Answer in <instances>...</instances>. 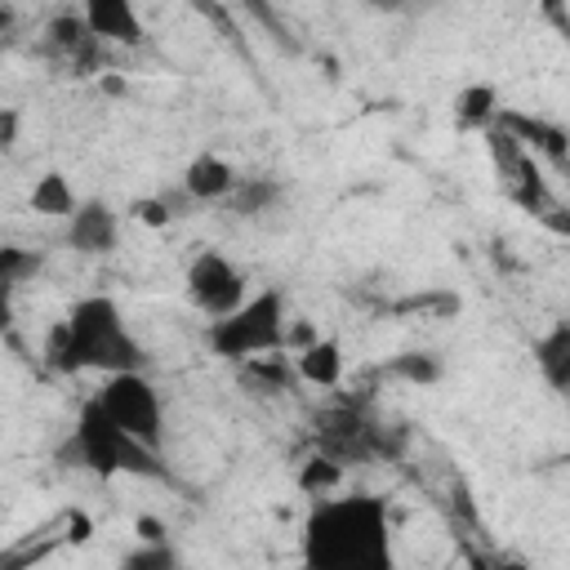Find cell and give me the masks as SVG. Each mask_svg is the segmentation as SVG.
Instances as JSON below:
<instances>
[{"instance_id": "obj_22", "label": "cell", "mask_w": 570, "mask_h": 570, "mask_svg": "<svg viewBox=\"0 0 570 570\" xmlns=\"http://www.w3.org/2000/svg\"><path fill=\"white\" fill-rule=\"evenodd\" d=\"M129 214H134L142 227H165V223H169V205H165L160 196H138V200L129 205Z\"/></svg>"}, {"instance_id": "obj_5", "label": "cell", "mask_w": 570, "mask_h": 570, "mask_svg": "<svg viewBox=\"0 0 570 570\" xmlns=\"http://www.w3.org/2000/svg\"><path fill=\"white\" fill-rule=\"evenodd\" d=\"M312 445L316 454L334 459V463H374L392 454V436L387 428L370 414V405L356 401H334L321 414H312Z\"/></svg>"}, {"instance_id": "obj_12", "label": "cell", "mask_w": 570, "mask_h": 570, "mask_svg": "<svg viewBox=\"0 0 570 570\" xmlns=\"http://www.w3.org/2000/svg\"><path fill=\"white\" fill-rule=\"evenodd\" d=\"M530 356H534L539 379H543L557 396H570V316L552 321V325L534 338Z\"/></svg>"}, {"instance_id": "obj_3", "label": "cell", "mask_w": 570, "mask_h": 570, "mask_svg": "<svg viewBox=\"0 0 570 570\" xmlns=\"http://www.w3.org/2000/svg\"><path fill=\"white\" fill-rule=\"evenodd\" d=\"M58 459H62L67 468L94 472V476H102V481H111V476H120V472H129V476H151V481H169L165 454L151 450V445H142V441H134V436L98 405V396H89V401L80 405L76 428H71V436L62 441Z\"/></svg>"}, {"instance_id": "obj_13", "label": "cell", "mask_w": 570, "mask_h": 570, "mask_svg": "<svg viewBox=\"0 0 570 570\" xmlns=\"http://www.w3.org/2000/svg\"><path fill=\"white\" fill-rule=\"evenodd\" d=\"M89 31L111 49V45H142V22L129 0H89L85 4Z\"/></svg>"}, {"instance_id": "obj_1", "label": "cell", "mask_w": 570, "mask_h": 570, "mask_svg": "<svg viewBox=\"0 0 570 570\" xmlns=\"http://www.w3.org/2000/svg\"><path fill=\"white\" fill-rule=\"evenodd\" d=\"M298 570H401L392 512L379 494H325L298 530Z\"/></svg>"}, {"instance_id": "obj_21", "label": "cell", "mask_w": 570, "mask_h": 570, "mask_svg": "<svg viewBox=\"0 0 570 570\" xmlns=\"http://www.w3.org/2000/svg\"><path fill=\"white\" fill-rule=\"evenodd\" d=\"M392 374H410L414 383H428V379H436L441 370H436V361H428L423 352H405V356L392 361Z\"/></svg>"}, {"instance_id": "obj_24", "label": "cell", "mask_w": 570, "mask_h": 570, "mask_svg": "<svg viewBox=\"0 0 570 570\" xmlns=\"http://www.w3.org/2000/svg\"><path fill=\"white\" fill-rule=\"evenodd\" d=\"M138 539H142V543H160V539H165V525H160L156 517H138Z\"/></svg>"}, {"instance_id": "obj_6", "label": "cell", "mask_w": 570, "mask_h": 570, "mask_svg": "<svg viewBox=\"0 0 570 570\" xmlns=\"http://www.w3.org/2000/svg\"><path fill=\"white\" fill-rule=\"evenodd\" d=\"M94 396L134 441L165 454V401L147 374H111V379H102V387Z\"/></svg>"}, {"instance_id": "obj_2", "label": "cell", "mask_w": 570, "mask_h": 570, "mask_svg": "<svg viewBox=\"0 0 570 570\" xmlns=\"http://www.w3.org/2000/svg\"><path fill=\"white\" fill-rule=\"evenodd\" d=\"M45 361L58 374H142L147 370V347L134 338L120 303L111 294H85L71 303V312L49 330Z\"/></svg>"}, {"instance_id": "obj_20", "label": "cell", "mask_w": 570, "mask_h": 570, "mask_svg": "<svg viewBox=\"0 0 570 570\" xmlns=\"http://www.w3.org/2000/svg\"><path fill=\"white\" fill-rule=\"evenodd\" d=\"M36 267H40L36 254H27V249H18V245H4V249H0V281H4V289H18L22 276H31Z\"/></svg>"}, {"instance_id": "obj_9", "label": "cell", "mask_w": 570, "mask_h": 570, "mask_svg": "<svg viewBox=\"0 0 570 570\" xmlns=\"http://www.w3.org/2000/svg\"><path fill=\"white\" fill-rule=\"evenodd\" d=\"M67 245L85 258H102L120 245V214L102 196H85L80 209L67 218Z\"/></svg>"}, {"instance_id": "obj_4", "label": "cell", "mask_w": 570, "mask_h": 570, "mask_svg": "<svg viewBox=\"0 0 570 570\" xmlns=\"http://www.w3.org/2000/svg\"><path fill=\"white\" fill-rule=\"evenodd\" d=\"M205 347L223 361H263L267 352L289 347V307L276 285L249 294L232 316L205 325Z\"/></svg>"}, {"instance_id": "obj_17", "label": "cell", "mask_w": 570, "mask_h": 570, "mask_svg": "<svg viewBox=\"0 0 570 570\" xmlns=\"http://www.w3.org/2000/svg\"><path fill=\"white\" fill-rule=\"evenodd\" d=\"M281 196H285V187H281L276 178H240V187H236V196H232V209L245 214V218H258V214H267L272 205H281Z\"/></svg>"}, {"instance_id": "obj_7", "label": "cell", "mask_w": 570, "mask_h": 570, "mask_svg": "<svg viewBox=\"0 0 570 570\" xmlns=\"http://www.w3.org/2000/svg\"><path fill=\"white\" fill-rule=\"evenodd\" d=\"M187 298L196 312H205L209 321H223L232 316L240 303H245V276L240 267L218 254V249H200L191 263H187Z\"/></svg>"}, {"instance_id": "obj_16", "label": "cell", "mask_w": 570, "mask_h": 570, "mask_svg": "<svg viewBox=\"0 0 570 570\" xmlns=\"http://www.w3.org/2000/svg\"><path fill=\"white\" fill-rule=\"evenodd\" d=\"M499 120V89L494 85H468L454 98V125L459 129H490Z\"/></svg>"}, {"instance_id": "obj_11", "label": "cell", "mask_w": 570, "mask_h": 570, "mask_svg": "<svg viewBox=\"0 0 570 570\" xmlns=\"http://www.w3.org/2000/svg\"><path fill=\"white\" fill-rule=\"evenodd\" d=\"M240 187V174L232 169V160H223L218 151H196L183 169V191L200 205H214V200H232Z\"/></svg>"}, {"instance_id": "obj_10", "label": "cell", "mask_w": 570, "mask_h": 570, "mask_svg": "<svg viewBox=\"0 0 570 570\" xmlns=\"http://www.w3.org/2000/svg\"><path fill=\"white\" fill-rule=\"evenodd\" d=\"M499 129H508L530 156H548L552 165H570V134L543 116H530V111H508L499 107Z\"/></svg>"}, {"instance_id": "obj_19", "label": "cell", "mask_w": 570, "mask_h": 570, "mask_svg": "<svg viewBox=\"0 0 570 570\" xmlns=\"http://www.w3.org/2000/svg\"><path fill=\"white\" fill-rule=\"evenodd\" d=\"M338 476H343V463H334V459H325V454H312V459L303 463V472H298V485H303L312 499H325L330 485H338Z\"/></svg>"}, {"instance_id": "obj_18", "label": "cell", "mask_w": 570, "mask_h": 570, "mask_svg": "<svg viewBox=\"0 0 570 570\" xmlns=\"http://www.w3.org/2000/svg\"><path fill=\"white\" fill-rule=\"evenodd\" d=\"M120 570H183V557L169 539L160 543H138L134 552L120 557Z\"/></svg>"}, {"instance_id": "obj_8", "label": "cell", "mask_w": 570, "mask_h": 570, "mask_svg": "<svg viewBox=\"0 0 570 570\" xmlns=\"http://www.w3.org/2000/svg\"><path fill=\"white\" fill-rule=\"evenodd\" d=\"M485 147H490V160H494V169H499V178H503V191H508L521 209H530V214L548 218L552 196H548V183H543V174H539L534 156H530V151H525L508 129H499V125H490V129H485Z\"/></svg>"}, {"instance_id": "obj_23", "label": "cell", "mask_w": 570, "mask_h": 570, "mask_svg": "<svg viewBox=\"0 0 570 570\" xmlns=\"http://www.w3.org/2000/svg\"><path fill=\"white\" fill-rule=\"evenodd\" d=\"M13 138H18V111H13V107H4V111H0V147L9 151V147H13Z\"/></svg>"}, {"instance_id": "obj_15", "label": "cell", "mask_w": 570, "mask_h": 570, "mask_svg": "<svg viewBox=\"0 0 570 570\" xmlns=\"http://www.w3.org/2000/svg\"><path fill=\"white\" fill-rule=\"evenodd\" d=\"M31 209H36V214H49V218H71V214L80 209V196L71 191V178H67V174L49 169V174H40L36 187H31Z\"/></svg>"}, {"instance_id": "obj_14", "label": "cell", "mask_w": 570, "mask_h": 570, "mask_svg": "<svg viewBox=\"0 0 570 570\" xmlns=\"http://www.w3.org/2000/svg\"><path fill=\"white\" fill-rule=\"evenodd\" d=\"M294 374L312 387H338L343 383V347L338 338H312L294 356Z\"/></svg>"}]
</instances>
